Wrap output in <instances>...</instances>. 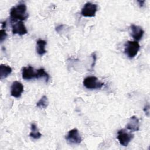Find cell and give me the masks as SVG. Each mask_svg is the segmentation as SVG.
<instances>
[{
    "label": "cell",
    "instance_id": "obj_5",
    "mask_svg": "<svg viewBox=\"0 0 150 150\" xmlns=\"http://www.w3.org/2000/svg\"><path fill=\"white\" fill-rule=\"evenodd\" d=\"M97 5L91 2H87L81 9V14L84 17H94L97 11Z\"/></svg>",
    "mask_w": 150,
    "mask_h": 150
},
{
    "label": "cell",
    "instance_id": "obj_10",
    "mask_svg": "<svg viewBox=\"0 0 150 150\" xmlns=\"http://www.w3.org/2000/svg\"><path fill=\"white\" fill-rule=\"evenodd\" d=\"M131 36L135 40V41H139L142 38L144 30L141 26L135 25L134 24H132L131 25Z\"/></svg>",
    "mask_w": 150,
    "mask_h": 150
},
{
    "label": "cell",
    "instance_id": "obj_9",
    "mask_svg": "<svg viewBox=\"0 0 150 150\" xmlns=\"http://www.w3.org/2000/svg\"><path fill=\"white\" fill-rule=\"evenodd\" d=\"M12 32L13 34L20 36L27 34L28 30L22 21H18L12 24Z\"/></svg>",
    "mask_w": 150,
    "mask_h": 150
},
{
    "label": "cell",
    "instance_id": "obj_21",
    "mask_svg": "<svg viewBox=\"0 0 150 150\" xmlns=\"http://www.w3.org/2000/svg\"><path fill=\"white\" fill-rule=\"evenodd\" d=\"M6 21H4V22H2V28H5V26H6Z\"/></svg>",
    "mask_w": 150,
    "mask_h": 150
},
{
    "label": "cell",
    "instance_id": "obj_11",
    "mask_svg": "<svg viewBox=\"0 0 150 150\" xmlns=\"http://www.w3.org/2000/svg\"><path fill=\"white\" fill-rule=\"evenodd\" d=\"M127 128L131 131H137L139 129V121L136 116H132L126 125Z\"/></svg>",
    "mask_w": 150,
    "mask_h": 150
},
{
    "label": "cell",
    "instance_id": "obj_6",
    "mask_svg": "<svg viewBox=\"0 0 150 150\" xmlns=\"http://www.w3.org/2000/svg\"><path fill=\"white\" fill-rule=\"evenodd\" d=\"M67 141L72 144H79L82 141V138L76 128L70 130L66 137Z\"/></svg>",
    "mask_w": 150,
    "mask_h": 150
},
{
    "label": "cell",
    "instance_id": "obj_3",
    "mask_svg": "<svg viewBox=\"0 0 150 150\" xmlns=\"http://www.w3.org/2000/svg\"><path fill=\"white\" fill-rule=\"evenodd\" d=\"M83 83L84 86L90 90L100 89L104 86V83L98 81V79L95 76H88L86 77Z\"/></svg>",
    "mask_w": 150,
    "mask_h": 150
},
{
    "label": "cell",
    "instance_id": "obj_8",
    "mask_svg": "<svg viewBox=\"0 0 150 150\" xmlns=\"http://www.w3.org/2000/svg\"><path fill=\"white\" fill-rule=\"evenodd\" d=\"M23 91V84L18 81H15L12 83L11 87V94L12 97L19 98L21 96Z\"/></svg>",
    "mask_w": 150,
    "mask_h": 150
},
{
    "label": "cell",
    "instance_id": "obj_2",
    "mask_svg": "<svg viewBox=\"0 0 150 150\" xmlns=\"http://www.w3.org/2000/svg\"><path fill=\"white\" fill-rule=\"evenodd\" d=\"M140 45L137 41H127L125 44L124 53L129 58L132 59L138 54Z\"/></svg>",
    "mask_w": 150,
    "mask_h": 150
},
{
    "label": "cell",
    "instance_id": "obj_7",
    "mask_svg": "<svg viewBox=\"0 0 150 150\" xmlns=\"http://www.w3.org/2000/svg\"><path fill=\"white\" fill-rule=\"evenodd\" d=\"M22 78L26 80L37 79V70L35 71V69L31 66L24 67L22 70Z\"/></svg>",
    "mask_w": 150,
    "mask_h": 150
},
{
    "label": "cell",
    "instance_id": "obj_19",
    "mask_svg": "<svg viewBox=\"0 0 150 150\" xmlns=\"http://www.w3.org/2000/svg\"><path fill=\"white\" fill-rule=\"evenodd\" d=\"M91 56L93 58V63L91 64V68H93L94 66V64H95V62H96V53H93L91 54Z\"/></svg>",
    "mask_w": 150,
    "mask_h": 150
},
{
    "label": "cell",
    "instance_id": "obj_1",
    "mask_svg": "<svg viewBox=\"0 0 150 150\" xmlns=\"http://www.w3.org/2000/svg\"><path fill=\"white\" fill-rule=\"evenodd\" d=\"M9 14L11 20L12 22H16L18 20L20 21L26 20L29 16L26 6L24 4H19L13 6L11 9Z\"/></svg>",
    "mask_w": 150,
    "mask_h": 150
},
{
    "label": "cell",
    "instance_id": "obj_4",
    "mask_svg": "<svg viewBox=\"0 0 150 150\" xmlns=\"http://www.w3.org/2000/svg\"><path fill=\"white\" fill-rule=\"evenodd\" d=\"M134 135L128 132L125 129H121L118 131L117 139L121 145L127 146L133 139Z\"/></svg>",
    "mask_w": 150,
    "mask_h": 150
},
{
    "label": "cell",
    "instance_id": "obj_16",
    "mask_svg": "<svg viewBox=\"0 0 150 150\" xmlns=\"http://www.w3.org/2000/svg\"><path fill=\"white\" fill-rule=\"evenodd\" d=\"M42 77L45 78L46 82H47L49 79V75L45 71V69L43 68H40L37 70V79H40Z\"/></svg>",
    "mask_w": 150,
    "mask_h": 150
},
{
    "label": "cell",
    "instance_id": "obj_13",
    "mask_svg": "<svg viewBox=\"0 0 150 150\" xmlns=\"http://www.w3.org/2000/svg\"><path fill=\"white\" fill-rule=\"evenodd\" d=\"M12 69L10 66L1 64L0 66V79L2 80L6 78L12 73Z\"/></svg>",
    "mask_w": 150,
    "mask_h": 150
},
{
    "label": "cell",
    "instance_id": "obj_17",
    "mask_svg": "<svg viewBox=\"0 0 150 150\" xmlns=\"http://www.w3.org/2000/svg\"><path fill=\"white\" fill-rule=\"evenodd\" d=\"M7 37V33H6L5 30L2 29L0 30V42L1 43H2L3 41Z\"/></svg>",
    "mask_w": 150,
    "mask_h": 150
},
{
    "label": "cell",
    "instance_id": "obj_12",
    "mask_svg": "<svg viewBox=\"0 0 150 150\" xmlns=\"http://www.w3.org/2000/svg\"><path fill=\"white\" fill-rule=\"evenodd\" d=\"M46 45V42L45 40L39 39L36 42V52L38 54L42 56L46 53V50L45 49V46Z\"/></svg>",
    "mask_w": 150,
    "mask_h": 150
},
{
    "label": "cell",
    "instance_id": "obj_15",
    "mask_svg": "<svg viewBox=\"0 0 150 150\" xmlns=\"http://www.w3.org/2000/svg\"><path fill=\"white\" fill-rule=\"evenodd\" d=\"M48 105L49 100L46 96H43L36 103V106L40 108H46Z\"/></svg>",
    "mask_w": 150,
    "mask_h": 150
},
{
    "label": "cell",
    "instance_id": "obj_20",
    "mask_svg": "<svg viewBox=\"0 0 150 150\" xmlns=\"http://www.w3.org/2000/svg\"><path fill=\"white\" fill-rule=\"evenodd\" d=\"M137 2L139 4V6L140 7H142L144 6V3H145V1H144V0H143V1H138Z\"/></svg>",
    "mask_w": 150,
    "mask_h": 150
},
{
    "label": "cell",
    "instance_id": "obj_18",
    "mask_svg": "<svg viewBox=\"0 0 150 150\" xmlns=\"http://www.w3.org/2000/svg\"><path fill=\"white\" fill-rule=\"evenodd\" d=\"M144 111L145 112V113L146 114V115L147 116H149V104H146V105L145 106V107H144Z\"/></svg>",
    "mask_w": 150,
    "mask_h": 150
},
{
    "label": "cell",
    "instance_id": "obj_14",
    "mask_svg": "<svg viewBox=\"0 0 150 150\" xmlns=\"http://www.w3.org/2000/svg\"><path fill=\"white\" fill-rule=\"evenodd\" d=\"M31 131L29 134V136L34 139H38L42 137V134L40 133L35 123H32L31 124Z\"/></svg>",
    "mask_w": 150,
    "mask_h": 150
}]
</instances>
